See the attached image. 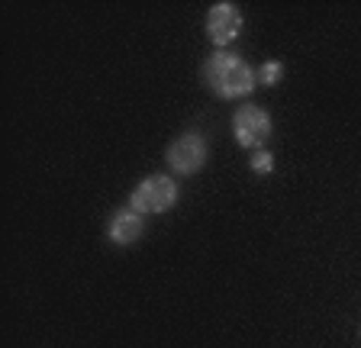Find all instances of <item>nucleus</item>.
<instances>
[{"instance_id": "obj_1", "label": "nucleus", "mask_w": 361, "mask_h": 348, "mask_svg": "<svg viewBox=\"0 0 361 348\" xmlns=\"http://www.w3.org/2000/svg\"><path fill=\"white\" fill-rule=\"evenodd\" d=\"M203 81H207V87L219 100H235V97H248L255 91L258 75L252 71V65L242 55L229 52V49H219L203 65Z\"/></svg>"}, {"instance_id": "obj_2", "label": "nucleus", "mask_w": 361, "mask_h": 348, "mask_svg": "<svg viewBox=\"0 0 361 348\" xmlns=\"http://www.w3.org/2000/svg\"><path fill=\"white\" fill-rule=\"evenodd\" d=\"M178 204V181L171 174H149L145 181H139V187L129 194V206L142 216L152 213H168Z\"/></svg>"}, {"instance_id": "obj_3", "label": "nucleus", "mask_w": 361, "mask_h": 348, "mask_svg": "<svg viewBox=\"0 0 361 348\" xmlns=\"http://www.w3.org/2000/svg\"><path fill=\"white\" fill-rule=\"evenodd\" d=\"M207 155H210L207 139H203L200 132H184V136H178L171 145H168L165 161L174 174L190 178V174H197L203 165H207Z\"/></svg>"}, {"instance_id": "obj_4", "label": "nucleus", "mask_w": 361, "mask_h": 348, "mask_svg": "<svg viewBox=\"0 0 361 348\" xmlns=\"http://www.w3.org/2000/svg\"><path fill=\"white\" fill-rule=\"evenodd\" d=\"M271 116L268 110H262L258 104H245L235 110L233 116V132H235V142L242 145V149H264V142L271 139Z\"/></svg>"}, {"instance_id": "obj_5", "label": "nucleus", "mask_w": 361, "mask_h": 348, "mask_svg": "<svg viewBox=\"0 0 361 348\" xmlns=\"http://www.w3.org/2000/svg\"><path fill=\"white\" fill-rule=\"evenodd\" d=\"M239 32H242V10L235 4L223 0V4H213L207 10V36H210L213 46L226 49L229 42L239 39Z\"/></svg>"}, {"instance_id": "obj_6", "label": "nucleus", "mask_w": 361, "mask_h": 348, "mask_svg": "<svg viewBox=\"0 0 361 348\" xmlns=\"http://www.w3.org/2000/svg\"><path fill=\"white\" fill-rule=\"evenodd\" d=\"M142 232H145V220L142 213H135L133 206L116 210L110 216V223H106V235H110L113 245H133L142 239Z\"/></svg>"}, {"instance_id": "obj_7", "label": "nucleus", "mask_w": 361, "mask_h": 348, "mask_svg": "<svg viewBox=\"0 0 361 348\" xmlns=\"http://www.w3.org/2000/svg\"><path fill=\"white\" fill-rule=\"evenodd\" d=\"M281 75H284V65H281L278 58H271V61H264V65H262V71H258V81L271 87V84L281 81Z\"/></svg>"}, {"instance_id": "obj_8", "label": "nucleus", "mask_w": 361, "mask_h": 348, "mask_svg": "<svg viewBox=\"0 0 361 348\" xmlns=\"http://www.w3.org/2000/svg\"><path fill=\"white\" fill-rule=\"evenodd\" d=\"M252 171L255 174H271L274 171V155H271L268 149L252 151Z\"/></svg>"}]
</instances>
